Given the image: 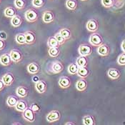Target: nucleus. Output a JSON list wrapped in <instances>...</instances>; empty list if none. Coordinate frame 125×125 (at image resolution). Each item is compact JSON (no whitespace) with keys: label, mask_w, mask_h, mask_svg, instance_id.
<instances>
[{"label":"nucleus","mask_w":125,"mask_h":125,"mask_svg":"<svg viewBox=\"0 0 125 125\" xmlns=\"http://www.w3.org/2000/svg\"><path fill=\"white\" fill-rule=\"evenodd\" d=\"M89 44L92 46L99 47V46H100L101 44H103V38L99 33L93 32L89 37Z\"/></svg>","instance_id":"f257e3e1"},{"label":"nucleus","mask_w":125,"mask_h":125,"mask_svg":"<svg viewBox=\"0 0 125 125\" xmlns=\"http://www.w3.org/2000/svg\"><path fill=\"white\" fill-rule=\"evenodd\" d=\"M24 17L28 22L33 23L38 20L39 14L37 11V10L33 9V8H31V9L27 10V11L24 14Z\"/></svg>","instance_id":"f03ea898"},{"label":"nucleus","mask_w":125,"mask_h":125,"mask_svg":"<svg viewBox=\"0 0 125 125\" xmlns=\"http://www.w3.org/2000/svg\"><path fill=\"white\" fill-rule=\"evenodd\" d=\"M78 52L80 56H89L92 53V47L87 44H81L78 48Z\"/></svg>","instance_id":"7ed1b4c3"},{"label":"nucleus","mask_w":125,"mask_h":125,"mask_svg":"<svg viewBox=\"0 0 125 125\" xmlns=\"http://www.w3.org/2000/svg\"><path fill=\"white\" fill-rule=\"evenodd\" d=\"M22 116L26 121L34 122L35 120V112L30 107H27L24 112H22Z\"/></svg>","instance_id":"20e7f679"},{"label":"nucleus","mask_w":125,"mask_h":125,"mask_svg":"<svg viewBox=\"0 0 125 125\" xmlns=\"http://www.w3.org/2000/svg\"><path fill=\"white\" fill-rule=\"evenodd\" d=\"M46 119L49 123L58 122L61 119V113L58 110H52L47 115Z\"/></svg>","instance_id":"39448f33"},{"label":"nucleus","mask_w":125,"mask_h":125,"mask_svg":"<svg viewBox=\"0 0 125 125\" xmlns=\"http://www.w3.org/2000/svg\"><path fill=\"white\" fill-rule=\"evenodd\" d=\"M10 55L11 58L12 62L15 63H19L23 59V54L19 49H14L11 50V52H10Z\"/></svg>","instance_id":"423d86ee"},{"label":"nucleus","mask_w":125,"mask_h":125,"mask_svg":"<svg viewBox=\"0 0 125 125\" xmlns=\"http://www.w3.org/2000/svg\"><path fill=\"white\" fill-rule=\"evenodd\" d=\"M87 29L89 31L91 32H96L99 28V22L95 19H89L86 25Z\"/></svg>","instance_id":"0eeeda50"},{"label":"nucleus","mask_w":125,"mask_h":125,"mask_svg":"<svg viewBox=\"0 0 125 125\" xmlns=\"http://www.w3.org/2000/svg\"><path fill=\"white\" fill-rule=\"evenodd\" d=\"M36 91L39 94H44L46 92L47 89V84L44 80H39L35 83Z\"/></svg>","instance_id":"6e6552de"},{"label":"nucleus","mask_w":125,"mask_h":125,"mask_svg":"<svg viewBox=\"0 0 125 125\" xmlns=\"http://www.w3.org/2000/svg\"><path fill=\"white\" fill-rule=\"evenodd\" d=\"M14 79H15L14 76L13 75V74H11L10 72H7V73L4 74L3 75V77H1V80L3 81V82L6 87L11 86L13 84V82H14Z\"/></svg>","instance_id":"1a4fd4ad"},{"label":"nucleus","mask_w":125,"mask_h":125,"mask_svg":"<svg viewBox=\"0 0 125 125\" xmlns=\"http://www.w3.org/2000/svg\"><path fill=\"white\" fill-rule=\"evenodd\" d=\"M58 84L59 85V87L62 89H67L71 86L72 84V82L71 79L69 77L67 76H62L60 77V79H59Z\"/></svg>","instance_id":"9d476101"},{"label":"nucleus","mask_w":125,"mask_h":125,"mask_svg":"<svg viewBox=\"0 0 125 125\" xmlns=\"http://www.w3.org/2000/svg\"><path fill=\"white\" fill-rule=\"evenodd\" d=\"M42 20L45 24H49L54 20V14L50 10H45L44 11Z\"/></svg>","instance_id":"9b49d317"},{"label":"nucleus","mask_w":125,"mask_h":125,"mask_svg":"<svg viewBox=\"0 0 125 125\" xmlns=\"http://www.w3.org/2000/svg\"><path fill=\"white\" fill-rule=\"evenodd\" d=\"M64 69V65L61 62H54L51 65V72L54 74H58L62 72Z\"/></svg>","instance_id":"f8f14e48"},{"label":"nucleus","mask_w":125,"mask_h":125,"mask_svg":"<svg viewBox=\"0 0 125 125\" xmlns=\"http://www.w3.org/2000/svg\"><path fill=\"white\" fill-rule=\"evenodd\" d=\"M110 49L106 44H102L97 48V53L102 57H106L109 54Z\"/></svg>","instance_id":"ddd939ff"},{"label":"nucleus","mask_w":125,"mask_h":125,"mask_svg":"<svg viewBox=\"0 0 125 125\" xmlns=\"http://www.w3.org/2000/svg\"><path fill=\"white\" fill-rule=\"evenodd\" d=\"M107 75L110 79L116 80L120 78L121 73H120V71L116 68H110L109 69L107 72Z\"/></svg>","instance_id":"4468645a"},{"label":"nucleus","mask_w":125,"mask_h":125,"mask_svg":"<svg viewBox=\"0 0 125 125\" xmlns=\"http://www.w3.org/2000/svg\"><path fill=\"white\" fill-rule=\"evenodd\" d=\"M27 72L31 74H37L40 71V67L37 63L31 62L29 64L27 67Z\"/></svg>","instance_id":"2eb2a0df"},{"label":"nucleus","mask_w":125,"mask_h":125,"mask_svg":"<svg viewBox=\"0 0 125 125\" xmlns=\"http://www.w3.org/2000/svg\"><path fill=\"white\" fill-rule=\"evenodd\" d=\"M12 60L11 58L10 57V54L5 53L3 54L1 57H0V64L3 66L7 67L11 64Z\"/></svg>","instance_id":"dca6fc26"},{"label":"nucleus","mask_w":125,"mask_h":125,"mask_svg":"<svg viewBox=\"0 0 125 125\" xmlns=\"http://www.w3.org/2000/svg\"><path fill=\"white\" fill-rule=\"evenodd\" d=\"M16 94L20 98H25L29 94V89L24 86H19L16 89Z\"/></svg>","instance_id":"f3484780"},{"label":"nucleus","mask_w":125,"mask_h":125,"mask_svg":"<svg viewBox=\"0 0 125 125\" xmlns=\"http://www.w3.org/2000/svg\"><path fill=\"white\" fill-rule=\"evenodd\" d=\"M25 39H26V44H33L36 42V35L31 31H27L24 33Z\"/></svg>","instance_id":"a211bd4d"},{"label":"nucleus","mask_w":125,"mask_h":125,"mask_svg":"<svg viewBox=\"0 0 125 125\" xmlns=\"http://www.w3.org/2000/svg\"><path fill=\"white\" fill-rule=\"evenodd\" d=\"M76 88L79 92H84L87 89V82L84 78H81L76 83Z\"/></svg>","instance_id":"6ab92c4d"},{"label":"nucleus","mask_w":125,"mask_h":125,"mask_svg":"<svg viewBox=\"0 0 125 125\" xmlns=\"http://www.w3.org/2000/svg\"><path fill=\"white\" fill-rule=\"evenodd\" d=\"M90 74V71L87 68V67H79L78 71H77V76L80 78H87Z\"/></svg>","instance_id":"aec40b11"},{"label":"nucleus","mask_w":125,"mask_h":125,"mask_svg":"<svg viewBox=\"0 0 125 125\" xmlns=\"http://www.w3.org/2000/svg\"><path fill=\"white\" fill-rule=\"evenodd\" d=\"M4 16L8 18H12L15 15H17V10L13 7H7L4 11Z\"/></svg>","instance_id":"412c9836"},{"label":"nucleus","mask_w":125,"mask_h":125,"mask_svg":"<svg viewBox=\"0 0 125 125\" xmlns=\"http://www.w3.org/2000/svg\"><path fill=\"white\" fill-rule=\"evenodd\" d=\"M82 122L84 125H94L96 124L94 117L89 115L84 116L82 118Z\"/></svg>","instance_id":"4be33fe9"},{"label":"nucleus","mask_w":125,"mask_h":125,"mask_svg":"<svg viewBox=\"0 0 125 125\" xmlns=\"http://www.w3.org/2000/svg\"><path fill=\"white\" fill-rule=\"evenodd\" d=\"M15 109L18 112H24L27 107H28V104L27 103L24 101V100H19L17 103V104L15 105Z\"/></svg>","instance_id":"5701e85b"},{"label":"nucleus","mask_w":125,"mask_h":125,"mask_svg":"<svg viewBox=\"0 0 125 125\" xmlns=\"http://www.w3.org/2000/svg\"><path fill=\"white\" fill-rule=\"evenodd\" d=\"M22 21H23L22 18L17 14L13 17L11 19V24L14 27H19L22 24Z\"/></svg>","instance_id":"b1692460"},{"label":"nucleus","mask_w":125,"mask_h":125,"mask_svg":"<svg viewBox=\"0 0 125 125\" xmlns=\"http://www.w3.org/2000/svg\"><path fill=\"white\" fill-rule=\"evenodd\" d=\"M76 64L78 65L79 67H87L88 64V60H87V57L84 56H79L77 59Z\"/></svg>","instance_id":"393cba45"},{"label":"nucleus","mask_w":125,"mask_h":125,"mask_svg":"<svg viewBox=\"0 0 125 125\" xmlns=\"http://www.w3.org/2000/svg\"><path fill=\"white\" fill-rule=\"evenodd\" d=\"M18 101H19V99L17 98V96L10 95L8 96L7 99V104L10 107H14Z\"/></svg>","instance_id":"a878e982"},{"label":"nucleus","mask_w":125,"mask_h":125,"mask_svg":"<svg viewBox=\"0 0 125 125\" xmlns=\"http://www.w3.org/2000/svg\"><path fill=\"white\" fill-rule=\"evenodd\" d=\"M47 45L49 47H60V44L58 42L57 39L54 37H49L48 41H47Z\"/></svg>","instance_id":"bb28decb"},{"label":"nucleus","mask_w":125,"mask_h":125,"mask_svg":"<svg viewBox=\"0 0 125 125\" xmlns=\"http://www.w3.org/2000/svg\"><path fill=\"white\" fill-rule=\"evenodd\" d=\"M61 35L64 37L66 40H68L72 37V31L70 29H69L68 28H62L60 29V31H59Z\"/></svg>","instance_id":"cd10ccee"},{"label":"nucleus","mask_w":125,"mask_h":125,"mask_svg":"<svg viewBox=\"0 0 125 125\" xmlns=\"http://www.w3.org/2000/svg\"><path fill=\"white\" fill-rule=\"evenodd\" d=\"M66 7L69 10H75L78 7L77 0H67Z\"/></svg>","instance_id":"c85d7f7f"},{"label":"nucleus","mask_w":125,"mask_h":125,"mask_svg":"<svg viewBox=\"0 0 125 125\" xmlns=\"http://www.w3.org/2000/svg\"><path fill=\"white\" fill-rule=\"evenodd\" d=\"M15 41L19 44H26V39L24 33H19L15 36Z\"/></svg>","instance_id":"c756f323"},{"label":"nucleus","mask_w":125,"mask_h":125,"mask_svg":"<svg viewBox=\"0 0 125 125\" xmlns=\"http://www.w3.org/2000/svg\"><path fill=\"white\" fill-rule=\"evenodd\" d=\"M78 69L79 67L76 63H72V64H70L69 66H68V72L70 74H72V75H75L77 74V71H78Z\"/></svg>","instance_id":"7c9ffc66"},{"label":"nucleus","mask_w":125,"mask_h":125,"mask_svg":"<svg viewBox=\"0 0 125 125\" xmlns=\"http://www.w3.org/2000/svg\"><path fill=\"white\" fill-rule=\"evenodd\" d=\"M60 53V51L58 47H49L48 51V54L49 57L52 58L57 57Z\"/></svg>","instance_id":"2f4dec72"},{"label":"nucleus","mask_w":125,"mask_h":125,"mask_svg":"<svg viewBox=\"0 0 125 125\" xmlns=\"http://www.w3.org/2000/svg\"><path fill=\"white\" fill-rule=\"evenodd\" d=\"M14 4L15 8L18 10H22L26 7L27 1L26 0H14Z\"/></svg>","instance_id":"473e14b6"},{"label":"nucleus","mask_w":125,"mask_h":125,"mask_svg":"<svg viewBox=\"0 0 125 125\" xmlns=\"http://www.w3.org/2000/svg\"><path fill=\"white\" fill-rule=\"evenodd\" d=\"M102 4L106 8H111L115 6V0H102Z\"/></svg>","instance_id":"72a5a7b5"},{"label":"nucleus","mask_w":125,"mask_h":125,"mask_svg":"<svg viewBox=\"0 0 125 125\" xmlns=\"http://www.w3.org/2000/svg\"><path fill=\"white\" fill-rule=\"evenodd\" d=\"M45 4V0H32V5L34 7L41 8Z\"/></svg>","instance_id":"f704fd0d"},{"label":"nucleus","mask_w":125,"mask_h":125,"mask_svg":"<svg viewBox=\"0 0 125 125\" xmlns=\"http://www.w3.org/2000/svg\"><path fill=\"white\" fill-rule=\"evenodd\" d=\"M54 37L57 39V40L58 41V42L60 44V45H62V44H64L65 42H66V39L64 37H63L62 35H61V34L59 33V32H57V34H55V35H54Z\"/></svg>","instance_id":"c9c22d12"},{"label":"nucleus","mask_w":125,"mask_h":125,"mask_svg":"<svg viewBox=\"0 0 125 125\" xmlns=\"http://www.w3.org/2000/svg\"><path fill=\"white\" fill-rule=\"evenodd\" d=\"M117 63L121 66H125V53H122L117 58Z\"/></svg>","instance_id":"e433bc0d"},{"label":"nucleus","mask_w":125,"mask_h":125,"mask_svg":"<svg viewBox=\"0 0 125 125\" xmlns=\"http://www.w3.org/2000/svg\"><path fill=\"white\" fill-rule=\"evenodd\" d=\"M30 108L35 112V113H39L41 111V107L37 103H33L30 106Z\"/></svg>","instance_id":"4c0bfd02"},{"label":"nucleus","mask_w":125,"mask_h":125,"mask_svg":"<svg viewBox=\"0 0 125 125\" xmlns=\"http://www.w3.org/2000/svg\"><path fill=\"white\" fill-rule=\"evenodd\" d=\"M7 34L4 31H0V39L3 40H7Z\"/></svg>","instance_id":"58836bf2"},{"label":"nucleus","mask_w":125,"mask_h":125,"mask_svg":"<svg viewBox=\"0 0 125 125\" xmlns=\"http://www.w3.org/2000/svg\"><path fill=\"white\" fill-rule=\"evenodd\" d=\"M6 47V43H5V40L1 39H0V51L3 50Z\"/></svg>","instance_id":"ea45409f"},{"label":"nucleus","mask_w":125,"mask_h":125,"mask_svg":"<svg viewBox=\"0 0 125 125\" xmlns=\"http://www.w3.org/2000/svg\"><path fill=\"white\" fill-rule=\"evenodd\" d=\"M6 87V86H5V84H4L3 81H2L1 79H0V92L2 91V90L4 89V87Z\"/></svg>","instance_id":"a19ab883"},{"label":"nucleus","mask_w":125,"mask_h":125,"mask_svg":"<svg viewBox=\"0 0 125 125\" xmlns=\"http://www.w3.org/2000/svg\"><path fill=\"white\" fill-rule=\"evenodd\" d=\"M121 48H122V50L123 51V52L125 53V39H124L121 44Z\"/></svg>","instance_id":"79ce46f5"},{"label":"nucleus","mask_w":125,"mask_h":125,"mask_svg":"<svg viewBox=\"0 0 125 125\" xmlns=\"http://www.w3.org/2000/svg\"><path fill=\"white\" fill-rule=\"evenodd\" d=\"M39 80V77H37V76H34V77H33V78H32V81L34 82H38Z\"/></svg>","instance_id":"37998d69"},{"label":"nucleus","mask_w":125,"mask_h":125,"mask_svg":"<svg viewBox=\"0 0 125 125\" xmlns=\"http://www.w3.org/2000/svg\"><path fill=\"white\" fill-rule=\"evenodd\" d=\"M65 125H76V123H74V122H66V123H65Z\"/></svg>","instance_id":"c03bdc74"},{"label":"nucleus","mask_w":125,"mask_h":125,"mask_svg":"<svg viewBox=\"0 0 125 125\" xmlns=\"http://www.w3.org/2000/svg\"><path fill=\"white\" fill-rule=\"evenodd\" d=\"M13 125H21V123H13Z\"/></svg>","instance_id":"a18cd8bd"},{"label":"nucleus","mask_w":125,"mask_h":125,"mask_svg":"<svg viewBox=\"0 0 125 125\" xmlns=\"http://www.w3.org/2000/svg\"><path fill=\"white\" fill-rule=\"evenodd\" d=\"M81 1H88V0H81Z\"/></svg>","instance_id":"49530a36"},{"label":"nucleus","mask_w":125,"mask_h":125,"mask_svg":"<svg viewBox=\"0 0 125 125\" xmlns=\"http://www.w3.org/2000/svg\"><path fill=\"white\" fill-rule=\"evenodd\" d=\"M1 0H0V3H1Z\"/></svg>","instance_id":"de8ad7c7"}]
</instances>
